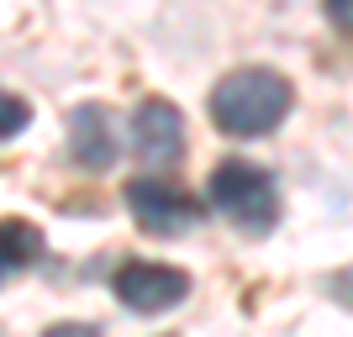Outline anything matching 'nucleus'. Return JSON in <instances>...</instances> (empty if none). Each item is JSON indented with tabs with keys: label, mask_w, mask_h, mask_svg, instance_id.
Masks as SVG:
<instances>
[{
	"label": "nucleus",
	"mask_w": 353,
	"mask_h": 337,
	"mask_svg": "<svg viewBox=\"0 0 353 337\" xmlns=\"http://www.w3.org/2000/svg\"><path fill=\"white\" fill-rule=\"evenodd\" d=\"M290 111V79L274 69H237L211 90V121L227 137H264Z\"/></svg>",
	"instance_id": "f257e3e1"
},
{
	"label": "nucleus",
	"mask_w": 353,
	"mask_h": 337,
	"mask_svg": "<svg viewBox=\"0 0 353 337\" xmlns=\"http://www.w3.org/2000/svg\"><path fill=\"white\" fill-rule=\"evenodd\" d=\"M211 205H216L232 227H243V232H253V237L274 232V221H280L274 174H269L264 163H248V159L216 163V174H211Z\"/></svg>",
	"instance_id": "f03ea898"
},
{
	"label": "nucleus",
	"mask_w": 353,
	"mask_h": 337,
	"mask_svg": "<svg viewBox=\"0 0 353 337\" xmlns=\"http://www.w3.org/2000/svg\"><path fill=\"white\" fill-rule=\"evenodd\" d=\"M127 211H132V221L148 237H179L201 221V205L185 190L163 185V179H132L127 185Z\"/></svg>",
	"instance_id": "7ed1b4c3"
},
{
	"label": "nucleus",
	"mask_w": 353,
	"mask_h": 337,
	"mask_svg": "<svg viewBox=\"0 0 353 337\" xmlns=\"http://www.w3.org/2000/svg\"><path fill=\"white\" fill-rule=\"evenodd\" d=\"M190 295V274L169 264H121L117 269V300L137 316H159V311H174L179 300Z\"/></svg>",
	"instance_id": "20e7f679"
},
{
	"label": "nucleus",
	"mask_w": 353,
	"mask_h": 337,
	"mask_svg": "<svg viewBox=\"0 0 353 337\" xmlns=\"http://www.w3.org/2000/svg\"><path fill=\"white\" fill-rule=\"evenodd\" d=\"M132 147H137V159H143L148 169H169V163L185 153V116H179V105L159 101V95L137 105Z\"/></svg>",
	"instance_id": "39448f33"
},
{
	"label": "nucleus",
	"mask_w": 353,
	"mask_h": 337,
	"mask_svg": "<svg viewBox=\"0 0 353 337\" xmlns=\"http://www.w3.org/2000/svg\"><path fill=\"white\" fill-rule=\"evenodd\" d=\"M69 147L85 169H111L117 163V127H111V111L105 105H74L69 111Z\"/></svg>",
	"instance_id": "423d86ee"
},
{
	"label": "nucleus",
	"mask_w": 353,
	"mask_h": 337,
	"mask_svg": "<svg viewBox=\"0 0 353 337\" xmlns=\"http://www.w3.org/2000/svg\"><path fill=\"white\" fill-rule=\"evenodd\" d=\"M43 258V237L32 221H0V285L16 274H27Z\"/></svg>",
	"instance_id": "0eeeda50"
},
{
	"label": "nucleus",
	"mask_w": 353,
	"mask_h": 337,
	"mask_svg": "<svg viewBox=\"0 0 353 337\" xmlns=\"http://www.w3.org/2000/svg\"><path fill=\"white\" fill-rule=\"evenodd\" d=\"M27 121H32L27 101H21V95H6V90H0V137H16L21 127H27Z\"/></svg>",
	"instance_id": "6e6552de"
},
{
	"label": "nucleus",
	"mask_w": 353,
	"mask_h": 337,
	"mask_svg": "<svg viewBox=\"0 0 353 337\" xmlns=\"http://www.w3.org/2000/svg\"><path fill=\"white\" fill-rule=\"evenodd\" d=\"M327 295H332L338 306H348V311H353V264H348V269H338V274L327 279Z\"/></svg>",
	"instance_id": "1a4fd4ad"
},
{
	"label": "nucleus",
	"mask_w": 353,
	"mask_h": 337,
	"mask_svg": "<svg viewBox=\"0 0 353 337\" xmlns=\"http://www.w3.org/2000/svg\"><path fill=\"white\" fill-rule=\"evenodd\" d=\"M43 337H101L95 327H85V322H59V327H48Z\"/></svg>",
	"instance_id": "9d476101"
},
{
	"label": "nucleus",
	"mask_w": 353,
	"mask_h": 337,
	"mask_svg": "<svg viewBox=\"0 0 353 337\" xmlns=\"http://www.w3.org/2000/svg\"><path fill=\"white\" fill-rule=\"evenodd\" d=\"M327 16H332L343 32H353V0H327Z\"/></svg>",
	"instance_id": "9b49d317"
}]
</instances>
